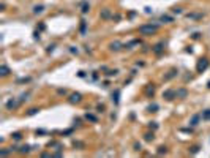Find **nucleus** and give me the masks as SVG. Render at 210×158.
Here are the masks:
<instances>
[{"label":"nucleus","instance_id":"obj_14","mask_svg":"<svg viewBox=\"0 0 210 158\" xmlns=\"http://www.w3.org/2000/svg\"><path fill=\"white\" fill-rule=\"evenodd\" d=\"M118 95H120V92H118V90H115L114 93H112V100H114V103H115V104L118 103Z\"/></svg>","mask_w":210,"mask_h":158},{"label":"nucleus","instance_id":"obj_19","mask_svg":"<svg viewBox=\"0 0 210 158\" xmlns=\"http://www.w3.org/2000/svg\"><path fill=\"white\" fill-rule=\"evenodd\" d=\"M161 21H163V22H172V18L171 16H161Z\"/></svg>","mask_w":210,"mask_h":158},{"label":"nucleus","instance_id":"obj_1","mask_svg":"<svg viewBox=\"0 0 210 158\" xmlns=\"http://www.w3.org/2000/svg\"><path fill=\"white\" fill-rule=\"evenodd\" d=\"M157 30H158V25H152V24L139 27V33H141V35H152V33H155Z\"/></svg>","mask_w":210,"mask_h":158},{"label":"nucleus","instance_id":"obj_17","mask_svg":"<svg viewBox=\"0 0 210 158\" xmlns=\"http://www.w3.org/2000/svg\"><path fill=\"white\" fill-rule=\"evenodd\" d=\"M111 49H112V51H118V49H120V43H118V41L112 43V44H111Z\"/></svg>","mask_w":210,"mask_h":158},{"label":"nucleus","instance_id":"obj_21","mask_svg":"<svg viewBox=\"0 0 210 158\" xmlns=\"http://www.w3.org/2000/svg\"><path fill=\"white\" fill-rule=\"evenodd\" d=\"M85 119H87V120H90V122H96V117L93 115V114H87V115H85Z\"/></svg>","mask_w":210,"mask_h":158},{"label":"nucleus","instance_id":"obj_11","mask_svg":"<svg viewBox=\"0 0 210 158\" xmlns=\"http://www.w3.org/2000/svg\"><path fill=\"white\" fill-rule=\"evenodd\" d=\"M145 93L149 95V97H153V93H155V87H153V85H149L147 89H145Z\"/></svg>","mask_w":210,"mask_h":158},{"label":"nucleus","instance_id":"obj_32","mask_svg":"<svg viewBox=\"0 0 210 158\" xmlns=\"http://www.w3.org/2000/svg\"><path fill=\"white\" fill-rule=\"evenodd\" d=\"M172 13H175V14H180V13H182V8H174V10H172Z\"/></svg>","mask_w":210,"mask_h":158},{"label":"nucleus","instance_id":"obj_22","mask_svg":"<svg viewBox=\"0 0 210 158\" xmlns=\"http://www.w3.org/2000/svg\"><path fill=\"white\" fill-rule=\"evenodd\" d=\"M74 147H77V149H82L84 147V142H79V141H74V144H73Z\"/></svg>","mask_w":210,"mask_h":158},{"label":"nucleus","instance_id":"obj_29","mask_svg":"<svg viewBox=\"0 0 210 158\" xmlns=\"http://www.w3.org/2000/svg\"><path fill=\"white\" fill-rule=\"evenodd\" d=\"M38 111H40V109H36V108H33V109H30V111H29V115H33V114H36V112H38Z\"/></svg>","mask_w":210,"mask_h":158},{"label":"nucleus","instance_id":"obj_12","mask_svg":"<svg viewBox=\"0 0 210 158\" xmlns=\"http://www.w3.org/2000/svg\"><path fill=\"white\" fill-rule=\"evenodd\" d=\"M201 117H202V115H193V119H191V122H190V123L193 125V127H196V125H198V122L201 120Z\"/></svg>","mask_w":210,"mask_h":158},{"label":"nucleus","instance_id":"obj_23","mask_svg":"<svg viewBox=\"0 0 210 158\" xmlns=\"http://www.w3.org/2000/svg\"><path fill=\"white\" fill-rule=\"evenodd\" d=\"M117 73H118V70H109V71H107L106 74H107V76H115Z\"/></svg>","mask_w":210,"mask_h":158},{"label":"nucleus","instance_id":"obj_30","mask_svg":"<svg viewBox=\"0 0 210 158\" xmlns=\"http://www.w3.org/2000/svg\"><path fill=\"white\" fill-rule=\"evenodd\" d=\"M88 11V5L87 3H82V13H87Z\"/></svg>","mask_w":210,"mask_h":158},{"label":"nucleus","instance_id":"obj_25","mask_svg":"<svg viewBox=\"0 0 210 158\" xmlns=\"http://www.w3.org/2000/svg\"><path fill=\"white\" fill-rule=\"evenodd\" d=\"M145 141H153V133H147L145 134Z\"/></svg>","mask_w":210,"mask_h":158},{"label":"nucleus","instance_id":"obj_7","mask_svg":"<svg viewBox=\"0 0 210 158\" xmlns=\"http://www.w3.org/2000/svg\"><path fill=\"white\" fill-rule=\"evenodd\" d=\"M0 74H2V76H8V74H10V68H8L6 65H2V68H0Z\"/></svg>","mask_w":210,"mask_h":158},{"label":"nucleus","instance_id":"obj_3","mask_svg":"<svg viewBox=\"0 0 210 158\" xmlns=\"http://www.w3.org/2000/svg\"><path fill=\"white\" fill-rule=\"evenodd\" d=\"M175 97H177V95H175V92H174V90H166L163 93V98H166V100H174Z\"/></svg>","mask_w":210,"mask_h":158},{"label":"nucleus","instance_id":"obj_18","mask_svg":"<svg viewBox=\"0 0 210 158\" xmlns=\"http://www.w3.org/2000/svg\"><path fill=\"white\" fill-rule=\"evenodd\" d=\"M147 109H149L150 112H157V111H158V104H150Z\"/></svg>","mask_w":210,"mask_h":158},{"label":"nucleus","instance_id":"obj_26","mask_svg":"<svg viewBox=\"0 0 210 158\" xmlns=\"http://www.w3.org/2000/svg\"><path fill=\"white\" fill-rule=\"evenodd\" d=\"M21 82H30V78H22V79H18V84Z\"/></svg>","mask_w":210,"mask_h":158},{"label":"nucleus","instance_id":"obj_8","mask_svg":"<svg viewBox=\"0 0 210 158\" xmlns=\"http://www.w3.org/2000/svg\"><path fill=\"white\" fill-rule=\"evenodd\" d=\"M175 74H177V70H171V71H169V74L164 76V81H169V79H172Z\"/></svg>","mask_w":210,"mask_h":158},{"label":"nucleus","instance_id":"obj_27","mask_svg":"<svg viewBox=\"0 0 210 158\" xmlns=\"http://www.w3.org/2000/svg\"><path fill=\"white\" fill-rule=\"evenodd\" d=\"M166 152H168V150H166V147H163V146H161V147H158V153H166Z\"/></svg>","mask_w":210,"mask_h":158},{"label":"nucleus","instance_id":"obj_35","mask_svg":"<svg viewBox=\"0 0 210 158\" xmlns=\"http://www.w3.org/2000/svg\"><path fill=\"white\" fill-rule=\"evenodd\" d=\"M8 153H10L8 150H2V152H0V155H8Z\"/></svg>","mask_w":210,"mask_h":158},{"label":"nucleus","instance_id":"obj_9","mask_svg":"<svg viewBox=\"0 0 210 158\" xmlns=\"http://www.w3.org/2000/svg\"><path fill=\"white\" fill-rule=\"evenodd\" d=\"M43 11H44V6H43V5H36V6L33 8L35 14H40V13H43Z\"/></svg>","mask_w":210,"mask_h":158},{"label":"nucleus","instance_id":"obj_6","mask_svg":"<svg viewBox=\"0 0 210 158\" xmlns=\"http://www.w3.org/2000/svg\"><path fill=\"white\" fill-rule=\"evenodd\" d=\"M18 104H19V101H16V100H10V101L6 103V108H8L10 111H11V109H14V108H16Z\"/></svg>","mask_w":210,"mask_h":158},{"label":"nucleus","instance_id":"obj_31","mask_svg":"<svg viewBox=\"0 0 210 158\" xmlns=\"http://www.w3.org/2000/svg\"><path fill=\"white\" fill-rule=\"evenodd\" d=\"M198 152H199V147H198V146L191 147V153H198Z\"/></svg>","mask_w":210,"mask_h":158},{"label":"nucleus","instance_id":"obj_33","mask_svg":"<svg viewBox=\"0 0 210 158\" xmlns=\"http://www.w3.org/2000/svg\"><path fill=\"white\" fill-rule=\"evenodd\" d=\"M150 128H153V130H157V128H158L157 122H150Z\"/></svg>","mask_w":210,"mask_h":158},{"label":"nucleus","instance_id":"obj_2","mask_svg":"<svg viewBox=\"0 0 210 158\" xmlns=\"http://www.w3.org/2000/svg\"><path fill=\"white\" fill-rule=\"evenodd\" d=\"M207 67H209V60H207V59H201V60L198 62V71L199 73H202Z\"/></svg>","mask_w":210,"mask_h":158},{"label":"nucleus","instance_id":"obj_28","mask_svg":"<svg viewBox=\"0 0 210 158\" xmlns=\"http://www.w3.org/2000/svg\"><path fill=\"white\" fill-rule=\"evenodd\" d=\"M188 18H193V19H201L202 14H188Z\"/></svg>","mask_w":210,"mask_h":158},{"label":"nucleus","instance_id":"obj_20","mask_svg":"<svg viewBox=\"0 0 210 158\" xmlns=\"http://www.w3.org/2000/svg\"><path fill=\"white\" fill-rule=\"evenodd\" d=\"M11 138H13L14 141H19L21 138H22V134H21V133H13V134H11Z\"/></svg>","mask_w":210,"mask_h":158},{"label":"nucleus","instance_id":"obj_4","mask_svg":"<svg viewBox=\"0 0 210 158\" xmlns=\"http://www.w3.org/2000/svg\"><path fill=\"white\" fill-rule=\"evenodd\" d=\"M81 100H82L81 93H73L71 97H70V101H71V103H79Z\"/></svg>","mask_w":210,"mask_h":158},{"label":"nucleus","instance_id":"obj_15","mask_svg":"<svg viewBox=\"0 0 210 158\" xmlns=\"http://www.w3.org/2000/svg\"><path fill=\"white\" fill-rule=\"evenodd\" d=\"M202 119L204 120H210V109H207V111L202 112Z\"/></svg>","mask_w":210,"mask_h":158},{"label":"nucleus","instance_id":"obj_5","mask_svg":"<svg viewBox=\"0 0 210 158\" xmlns=\"http://www.w3.org/2000/svg\"><path fill=\"white\" fill-rule=\"evenodd\" d=\"M175 95H177V98H187L188 92L185 90V89H179V90L175 92Z\"/></svg>","mask_w":210,"mask_h":158},{"label":"nucleus","instance_id":"obj_13","mask_svg":"<svg viewBox=\"0 0 210 158\" xmlns=\"http://www.w3.org/2000/svg\"><path fill=\"white\" fill-rule=\"evenodd\" d=\"M101 18H103V19H109V18H111L109 10H103V11H101Z\"/></svg>","mask_w":210,"mask_h":158},{"label":"nucleus","instance_id":"obj_10","mask_svg":"<svg viewBox=\"0 0 210 158\" xmlns=\"http://www.w3.org/2000/svg\"><path fill=\"white\" fill-rule=\"evenodd\" d=\"M153 51H155V54H161L163 52V43H158V44L153 48Z\"/></svg>","mask_w":210,"mask_h":158},{"label":"nucleus","instance_id":"obj_34","mask_svg":"<svg viewBox=\"0 0 210 158\" xmlns=\"http://www.w3.org/2000/svg\"><path fill=\"white\" fill-rule=\"evenodd\" d=\"M134 150H141V144H138V142L134 144Z\"/></svg>","mask_w":210,"mask_h":158},{"label":"nucleus","instance_id":"obj_24","mask_svg":"<svg viewBox=\"0 0 210 158\" xmlns=\"http://www.w3.org/2000/svg\"><path fill=\"white\" fill-rule=\"evenodd\" d=\"M85 27H87V22L82 21V24H81V32H82V33H85Z\"/></svg>","mask_w":210,"mask_h":158},{"label":"nucleus","instance_id":"obj_16","mask_svg":"<svg viewBox=\"0 0 210 158\" xmlns=\"http://www.w3.org/2000/svg\"><path fill=\"white\" fill-rule=\"evenodd\" d=\"M19 152H21V153H29V152H30V147H29V146H22L19 149Z\"/></svg>","mask_w":210,"mask_h":158}]
</instances>
